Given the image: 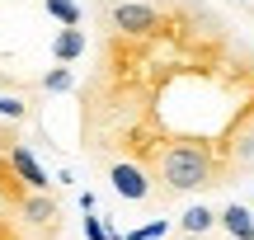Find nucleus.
<instances>
[{
    "label": "nucleus",
    "mask_w": 254,
    "mask_h": 240,
    "mask_svg": "<svg viewBox=\"0 0 254 240\" xmlns=\"http://www.w3.org/2000/svg\"><path fill=\"white\" fill-rule=\"evenodd\" d=\"M71 85H75V80H71V66H57V71L43 75V90H47V94H62V90H71Z\"/></svg>",
    "instance_id": "nucleus-10"
},
{
    "label": "nucleus",
    "mask_w": 254,
    "mask_h": 240,
    "mask_svg": "<svg viewBox=\"0 0 254 240\" xmlns=\"http://www.w3.org/2000/svg\"><path fill=\"white\" fill-rule=\"evenodd\" d=\"M113 236H118V231H113V226H104L94 212L85 217V240H113Z\"/></svg>",
    "instance_id": "nucleus-11"
},
{
    "label": "nucleus",
    "mask_w": 254,
    "mask_h": 240,
    "mask_svg": "<svg viewBox=\"0 0 254 240\" xmlns=\"http://www.w3.org/2000/svg\"><path fill=\"white\" fill-rule=\"evenodd\" d=\"M179 240H198V236H179Z\"/></svg>",
    "instance_id": "nucleus-14"
},
{
    "label": "nucleus",
    "mask_w": 254,
    "mask_h": 240,
    "mask_svg": "<svg viewBox=\"0 0 254 240\" xmlns=\"http://www.w3.org/2000/svg\"><path fill=\"white\" fill-rule=\"evenodd\" d=\"M9 165H14V175L24 179V184L33 188V193H52V179H47V170L38 165V156L24 146V137H19L14 146H9Z\"/></svg>",
    "instance_id": "nucleus-4"
},
{
    "label": "nucleus",
    "mask_w": 254,
    "mask_h": 240,
    "mask_svg": "<svg viewBox=\"0 0 254 240\" xmlns=\"http://www.w3.org/2000/svg\"><path fill=\"white\" fill-rule=\"evenodd\" d=\"M212 226H217V212H212V207H202V203L189 207V212L179 217V231H184V236H207Z\"/></svg>",
    "instance_id": "nucleus-7"
},
{
    "label": "nucleus",
    "mask_w": 254,
    "mask_h": 240,
    "mask_svg": "<svg viewBox=\"0 0 254 240\" xmlns=\"http://www.w3.org/2000/svg\"><path fill=\"white\" fill-rule=\"evenodd\" d=\"M236 5H254V0H236Z\"/></svg>",
    "instance_id": "nucleus-13"
},
{
    "label": "nucleus",
    "mask_w": 254,
    "mask_h": 240,
    "mask_svg": "<svg viewBox=\"0 0 254 240\" xmlns=\"http://www.w3.org/2000/svg\"><path fill=\"white\" fill-rule=\"evenodd\" d=\"M0 118H5V122H24L28 118V104L19 99V94H0Z\"/></svg>",
    "instance_id": "nucleus-9"
},
{
    "label": "nucleus",
    "mask_w": 254,
    "mask_h": 240,
    "mask_svg": "<svg viewBox=\"0 0 254 240\" xmlns=\"http://www.w3.org/2000/svg\"><path fill=\"white\" fill-rule=\"evenodd\" d=\"M43 9H47L62 28H80V5H75V0H43Z\"/></svg>",
    "instance_id": "nucleus-8"
},
{
    "label": "nucleus",
    "mask_w": 254,
    "mask_h": 240,
    "mask_svg": "<svg viewBox=\"0 0 254 240\" xmlns=\"http://www.w3.org/2000/svg\"><path fill=\"white\" fill-rule=\"evenodd\" d=\"M170 146H202L245 175L254 160V52L202 0H160L141 38H94L80 85V151L94 165H141Z\"/></svg>",
    "instance_id": "nucleus-1"
},
{
    "label": "nucleus",
    "mask_w": 254,
    "mask_h": 240,
    "mask_svg": "<svg viewBox=\"0 0 254 240\" xmlns=\"http://www.w3.org/2000/svg\"><path fill=\"white\" fill-rule=\"evenodd\" d=\"M85 47H90L85 28H57V38H52V57H57V66H75Z\"/></svg>",
    "instance_id": "nucleus-5"
},
{
    "label": "nucleus",
    "mask_w": 254,
    "mask_h": 240,
    "mask_svg": "<svg viewBox=\"0 0 254 240\" xmlns=\"http://www.w3.org/2000/svg\"><path fill=\"white\" fill-rule=\"evenodd\" d=\"M104 179H109V188L123 203H151V175H146L141 165L113 160V165H104Z\"/></svg>",
    "instance_id": "nucleus-3"
},
{
    "label": "nucleus",
    "mask_w": 254,
    "mask_h": 240,
    "mask_svg": "<svg viewBox=\"0 0 254 240\" xmlns=\"http://www.w3.org/2000/svg\"><path fill=\"white\" fill-rule=\"evenodd\" d=\"M217 222H221V231H226L231 240H254V217H250V207L231 203V207H221V212H217Z\"/></svg>",
    "instance_id": "nucleus-6"
},
{
    "label": "nucleus",
    "mask_w": 254,
    "mask_h": 240,
    "mask_svg": "<svg viewBox=\"0 0 254 240\" xmlns=\"http://www.w3.org/2000/svg\"><path fill=\"white\" fill-rule=\"evenodd\" d=\"M90 9H94V28L123 38H141L160 19V0H94Z\"/></svg>",
    "instance_id": "nucleus-2"
},
{
    "label": "nucleus",
    "mask_w": 254,
    "mask_h": 240,
    "mask_svg": "<svg viewBox=\"0 0 254 240\" xmlns=\"http://www.w3.org/2000/svg\"><path fill=\"white\" fill-rule=\"evenodd\" d=\"M165 231H170V222H165V217H160V222H151V226H141V231H132L127 240H160Z\"/></svg>",
    "instance_id": "nucleus-12"
}]
</instances>
